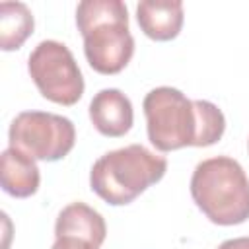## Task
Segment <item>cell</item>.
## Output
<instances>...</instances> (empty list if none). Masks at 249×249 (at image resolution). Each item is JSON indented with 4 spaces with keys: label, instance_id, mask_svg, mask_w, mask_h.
Returning <instances> with one entry per match:
<instances>
[{
    "label": "cell",
    "instance_id": "6da1fadb",
    "mask_svg": "<svg viewBox=\"0 0 249 249\" xmlns=\"http://www.w3.org/2000/svg\"><path fill=\"white\" fill-rule=\"evenodd\" d=\"M142 109L148 140L160 152L206 148L216 144L226 130V117L218 105L206 99L191 101L177 88H154L146 93Z\"/></svg>",
    "mask_w": 249,
    "mask_h": 249
},
{
    "label": "cell",
    "instance_id": "7a4b0ae2",
    "mask_svg": "<svg viewBox=\"0 0 249 249\" xmlns=\"http://www.w3.org/2000/svg\"><path fill=\"white\" fill-rule=\"evenodd\" d=\"M76 25L84 37L88 64L105 76L119 74L134 54L128 29V10L121 0H82Z\"/></svg>",
    "mask_w": 249,
    "mask_h": 249
},
{
    "label": "cell",
    "instance_id": "3957f363",
    "mask_svg": "<svg viewBox=\"0 0 249 249\" xmlns=\"http://www.w3.org/2000/svg\"><path fill=\"white\" fill-rule=\"evenodd\" d=\"M191 196L212 224L237 226L249 220V177L230 156L208 158L195 167Z\"/></svg>",
    "mask_w": 249,
    "mask_h": 249
},
{
    "label": "cell",
    "instance_id": "277c9868",
    "mask_svg": "<svg viewBox=\"0 0 249 249\" xmlns=\"http://www.w3.org/2000/svg\"><path fill=\"white\" fill-rule=\"evenodd\" d=\"M167 160L142 144H130L103 154L89 171L91 191L111 206L130 204L148 187L163 179Z\"/></svg>",
    "mask_w": 249,
    "mask_h": 249
},
{
    "label": "cell",
    "instance_id": "5b68a950",
    "mask_svg": "<svg viewBox=\"0 0 249 249\" xmlns=\"http://www.w3.org/2000/svg\"><path fill=\"white\" fill-rule=\"evenodd\" d=\"M27 72L39 93L56 105H76L84 95L82 70L70 49L60 41H41L27 58Z\"/></svg>",
    "mask_w": 249,
    "mask_h": 249
},
{
    "label": "cell",
    "instance_id": "8992f818",
    "mask_svg": "<svg viewBox=\"0 0 249 249\" xmlns=\"http://www.w3.org/2000/svg\"><path fill=\"white\" fill-rule=\"evenodd\" d=\"M10 148H16L35 161H58L70 154L76 142L74 123L47 111L19 113L8 130Z\"/></svg>",
    "mask_w": 249,
    "mask_h": 249
},
{
    "label": "cell",
    "instance_id": "52a82bcc",
    "mask_svg": "<svg viewBox=\"0 0 249 249\" xmlns=\"http://www.w3.org/2000/svg\"><path fill=\"white\" fill-rule=\"evenodd\" d=\"M89 119L99 134L109 138L124 136L134 121L132 103L117 88L99 89L89 101Z\"/></svg>",
    "mask_w": 249,
    "mask_h": 249
},
{
    "label": "cell",
    "instance_id": "ba28073f",
    "mask_svg": "<svg viewBox=\"0 0 249 249\" xmlns=\"http://www.w3.org/2000/svg\"><path fill=\"white\" fill-rule=\"evenodd\" d=\"M136 19L142 33L154 41H171L183 27V2L142 0L136 6Z\"/></svg>",
    "mask_w": 249,
    "mask_h": 249
},
{
    "label": "cell",
    "instance_id": "9c48e42d",
    "mask_svg": "<svg viewBox=\"0 0 249 249\" xmlns=\"http://www.w3.org/2000/svg\"><path fill=\"white\" fill-rule=\"evenodd\" d=\"M0 183L2 191L14 198H27L35 195L41 183L35 160L16 148H6L0 156Z\"/></svg>",
    "mask_w": 249,
    "mask_h": 249
},
{
    "label": "cell",
    "instance_id": "30bf717a",
    "mask_svg": "<svg viewBox=\"0 0 249 249\" xmlns=\"http://www.w3.org/2000/svg\"><path fill=\"white\" fill-rule=\"evenodd\" d=\"M60 235H76L101 247L107 235V226L97 210L78 200V202H70L58 212L54 224V237Z\"/></svg>",
    "mask_w": 249,
    "mask_h": 249
},
{
    "label": "cell",
    "instance_id": "8fae6325",
    "mask_svg": "<svg viewBox=\"0 0 249 249\" xmlns=\"http://www.w3.org/2000/svg\"><path fill=\"white\" fill-rule=\"evenodd\" d=\"M35 19L23 2H0V49L18 51L33 33Z\"/></svg>",
    "mask_w": 249,
    "mask_h": 249
},
{
    "label": "cell",
    "instance_id": "7c38bea8",
    "mask_svg": "<svg viewBox=\"0 0 249 249\" xmlns=\"http://www.w3.org/2000/svg\"><path fill=\"white\" fill-rule=\"evenodd\" d=\"M51 249H99V247L76 235H60V237H54V243Z\"/></svg>",
    "mask_w": 249,
    "mask_h": 249
},
{
    "label": "cell",
    "instance_id": "4fadbf2b",
    "mask_svg": "<svg viewBox=\"0 0 249 249\" xmlns=\"http://www.w3.org/2000/svg\"><path fill=\"white\" fill-rule=\"evenodd\" d=\"M216 249H249V235H245V237L226 239V241H222Z\"/></svg>",
    "mask_w": 249,
    "mask_h": 249
},
{
    "label": "cell",
    "instance_id": "5bb4252c",
    "mask_svg": "<svg viewBox=\"0 0 249 249\" xmlns=\"http://www.w3.org/2000/svg\"><path fill=\"white\" fill-rule=\"evenodd\" d=\"M247 148H249V140H247Z\"/></svg>",
    "mask_w": 249,
    "mask_h": 249
}]
</instances>
